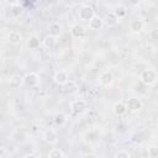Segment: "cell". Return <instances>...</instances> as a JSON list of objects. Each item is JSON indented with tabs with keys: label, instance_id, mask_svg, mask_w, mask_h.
I'll return each mask as SVG.
<instances>
[{
	"label": "cell",
	"instance_id": "obj_1",
	"mask_svg": "<svg viewBox=\"0 0 158 158\" xmlns=\"http://www.w3.org/2000/svg\"><path fill=\"white\" fill-rule=\"evenodd\" d=\"M158 79V75L154 69H144L139 73V80L144 85H153Z\"/></svg>",
	"mask_w": 158,
	"mask_h": 158
},
{
	"label": "cell",
	"instance_id": "obj_2",
	"mask_svg": "<svg viewBox=\"0 0 158 158\" xmlns=\"http://www.w3.org/2000/svg\"><path fill=\"white\" fill-rule=\"evenodd\" d=\"M88 109V104L84 99H75L70 102V111L74 115H81L86 111Z\"/></svg>",
	"mask_w": 158,
	"mask_h": 158
},
{
	"label": "cell",
	"instance_id": "obj_3",
	"mask_svg": "<svg viewBox=\"0 0 158 158\" xmlns=\"http://www.w3.org/2000/svg\"><path fill=\"white\" fill-rule=\"evenodd\" d=\"M78 16H79V19L81 21H90L95 16V12H94V9L90 5H83L79 9Z\"/></svg>",
	"mask_w": 158,
	"mask_h": 158
},
{
	"label": "cell",
	"instance_id": "obj_4",
	"mask_svg": "<svg viewBox=\"0 0 158 158\" xmlns=\"http://www.w3.org/2000/svg\"><path fill=\"white\" fill-rule=\"evenodd\" d=\"M38 83H40V77H38L37 73H35V72H28V73L25 74V77H23V85H26V86H28V88H33V86H36Z\"/></svg>",
	"mask_w": 158,
	"mask_h": 158
},
{
	"label": "cell",
	"instance_id": "obj_5",
	"mask_svg": "<svg viewBox=\"0 0 158 158\" xmlns=\"http://www.w3.org/2000/svg\"><path fill=\"white\" fill-rule=\"evenodd\" d=\"M99 83L105 86V88H109L114 84V75L110 70H104L101 72V74L99 75Z\"/></svg>",
	"mask_w": 158,
	"mask_h": 158
},
{
	"label": "cell",
	"instance_id": "obj_6",
	"mask_svg": "<svg viewBox=\"0 0 158 158\" xmlns=\"http://www.w3.org/2000/svg\"><path fill=\"white\" fill-rule=\"evenodd\" d=\"M126 105H127V110H128V111H131V112H138V111L142 109L143 102H142L141 99H138V98H130V99L127 100Z\"/></svg>",
	"mask_w": 158,
	"mask_h": 158
},
{
	"label": "cell",
	"instance_id": "obj_7",
	"mask_svg": "<svg viewBox=\"0 0 158 158\" xmlns=\"http://www.w3.org/2000/svg\"><path fill=\"white\" fill-rule=\"evenodd\" d=\"M42 138H43V141H44L46 143H48V144H54V143H57V141H58V133H57V131H54L53 128H48V130H46V131L43 132Z\"/></svg>",
	"mask_w": 158,
	"mask_h": 158
},
{
	"label": "cell",
	"instance_id": "obj_8",
	"mask_svg": "<svg viewBox=\"0 0 158 158\" xmlns=\"http://www.w3.org/2000/svg\"><path fill=\"white\" fill-rule=\"evenodd\" d=\"M53 80L56 84L58 85H64L68 80H69V75L65 70H57L53 75Z\"/></svg>",
	"mask_w": 158,
	"mask_h": 158
},
{
	"label": "cell",
	"instance_id": "obj_9",
	"mask_svg": "<svg viewBox=\"0 0 158 158\" xmlns=\"http://www.w3.org/2000/svg\"><path fill=\"white\" fill-rule=\"evenodd\" d=\"M70 35L74 38H83L85 36V27L79 23H74L70 27Z\"/></svg>",
	"mask_w": 158,
	"mask_h": 158
},
{
	"label": "cell",
	"instance_id": "obj_10",
	"mask_svg": "<svg viewBox=\"0 0 158 158\" xmlns=\"http://www.w3.org/2000/svg\"><path fill=\"white\" fill-rule=\"evenodd\" d=\"M104 25H105L104 19H101L100 16H96V15L89 21V27H90V30H93V31H99V30H101Z\"/></svg>",
	"mask_w": 158,
	"mask_h": 158
},
{
	"label": "cell",
	"instance_id": "obj_11",
	"mask_svg": "<svg viewBox=\"0 0 158 158\" xmlns=\"http://www.w3.org/2000/svg\"><path fill=\"white\" fill-rule=\"evenodd\" d=\"M118 20H120V19L116 16V14H115L114 11L107 12L106 16L104 17V22H105V25H106L107 27H115V26L118 23Z\"/></svg>",
	"mask_w": 158,
	"mask_h": 158
},
{
	"label": "cell",
	"instance_id": "obj_12",
	"mask_svg": "<svg viewBox=\"0 0 158 158\" xmlns=\"http://www.w3.org/2000/svg\"><path fill=\"white\" fill-rule=\"evenodd\" d=\"M7 42L10 44H20L22 42V35L17 31H10L7 33Z\"/></svg>",
	"mask_w": 158,
	"mask_h": 158
},
{
	"label": "cell",
	"instance_id": "obj_13",
	"mask_svg": "<svg viewBox=\"0 0 158 158\" xmlns=\"http://www.w3.org/2000/svg\"><path fill=\"white\" fill-rule=\"evenodd\" d=\"M126 111H127V105L123 101H116L112 106V112L116 116H122L126 114Z\"/></svg>",
	"mask_w": 158,
	"mask_h": 158
},
{
	"label": "cell",
	"instance_id": "obj_14",
	"mask_svg": "<svg viewBox=\"0 0 158 158\" xmlns=\"http://www.w3.org/2000/svg\"><path fill=\"white\" fill-rule=\"evenodd\" d=\"M143 28H144V22L142 20H139V19L132 20L131 23H130V30L133 33H138V32L143 31Z\"/></svg>",
	"mask_w": 158,
	"mask_h": 158
},
{
	"label": "cell",
	"instance_id": "obj_15",
	"mask_svg": "<svg viewBox=\"0 0 158 158\" xmlns=\"http://www.w3.org/2000/svg\"><path fill=\"white\" fill-rule=\"evenodd\" d=\"M22 84H23V77L12 75V77L9 79V86H10L11 89H19Z\"/></svg>",
	"mask_w": 158,
	"mask_h": 158
},
{
	"label": "cell",
	"instance_id": "obj_16",
	"mask_svg": "<svg viewBox=\"0 0 158 158\" xmlns=\"http://www.w3.org/2000/svg\"><path fill=\"white\" fill-rule=\"evenodd\" d=\"M60 33H62V26L58 22H52L48 27V35L53 37H59Z\"/></svg>",
	"mask_w": 158,
	"mask_h": 158
},
{
	"label": "cell",
	"instance_id": "obj_17",
	"mask_svg": "<svg viewBox=\"0 0 158 158\" xmlns=\"http://www.w3.org/2000/svg\"><path fill=\"white\" fill-rule=\"evenodd\" d=\"M27 47L28 49H37L40 47V38L37 36H31L27 40Z\"/></svg>",
	"mask_w": 158,
	"mask_h": 158
},
{
	"label": "cell",
	"instance_id": "obj_18",
	"mask_svg": "<svg viewBox=\"0 0 158 158\" xmlns=\"http://www.w3.org/2000/svg\"><path fill=\"white\" fill-rule=\"evenodd\" d=\"M42 43H43V46H44L46 48H52V47L56 44V37L48 35V36H46V37L42 40Z\"/></svg>",
	"mask_w": 158,
	"mask_h": 158
},
{
	"label": "cell",
	"instance_id": "obj_19",
	"mask_svg": "<svg viewBox=\"0 0 158 158\" xmlns=\"http://www.w3.org/2000/svg\"><path fill=\"white\" fill-rule=\"evenodd\" d=\"M65 153L60 149V148H52L49 152H48V157L49 158H62L64 157Z\"/></svg>",
	"mask_w": 158,
	"mask_h": 158
},
{
	"label": "cell",
	"instance_id": "obj_20",
	"mask_svg": "<svg viewBox=\"0 0 158 158\" xmlns=\"http://www.w3.org/2000/svg\"><path fill=\"white\" fill-rule=\"evenodd\" d=\"M63 86V90L65 91V93H74L75 90H77V84L74 83V81H72V80H68L64 85H62Z\"/></svg>",
	"mask_w": 158,
	"mask_h": 158
},
{
	"label": "cell",
	"instance_id": "obj_21",
	"mask_svg": "<svg viewBox=\"0 0 158 158\" xmlns=\"http://www.w3.org/2000/svg\"><path fill=\"white\" fill-rule=\"evenodd\" d=\"M54 123L57 125V126H63L65 122H67V116L64 115V114H62V112H59V114H57L56 116H54Z\"/></svg>",
	"mask_w": 158,
	"mask_h": 158
},
{
	"label": "cell",
	"instance_id": "obj_22",
	"mask_svg": "<svg viewBox=\"0 0 158 158\" xmlns=\"http://www.w3.org/2000/svg\"><path fill=\"white\" fill-rule=\"evenodd\" d=\"M114 12L116 14V16H117L118 19H123V17L127 15V10H126V7H125V6H122V5L116 6V7H115V10H114Z\"/></svg>",
	"mask_w": 158,
	"mask_h": 158
},
{
	"label": "cell",
	"instance_id": "obj_23",
	"mask_svg": "<svg viewBox=\"0 0 158 158\" xmlns=\"http://www.w3.org/2000/svg\"><path fill=\"white\" fill-rule=\"evenodd\" d=\"M22 12H23V7H22L20 4H15V5L11 6V14H12L14 16L19 17V16L22 15Z\"/></svg>",
	"mask_w": 158,
	"mask_h": 158
},
{
	"label": "cell",
	"instance_id": "obj_24",
	"mask_svg": "<svg viewBox=\"0 0 158 158\" xmlns=\"http://www.w3.org/2000/svg\"><path fill=\"white\" fill-rule=\"evenodd\" d=\"M117 54H118V57H120L121 59H126V58L128 57V49L125 48V47H121V48H118Z\"/></svg>",
	"mask_w": 158,
	"mask_h": 158
},
{
	"label": "cell",
	"instance_id": "obj_25",
	"mask_svg": "<svg viewBox=\"0 0 158 158\" xmlns=\"http://www.w3.org/2000/svg\"><path fill=\"white\" fill-rule=\"evenodd\" d=\"M84 138H85V141L86 142H94L95 141V138H96V135H95V132H93V131H89V132H86L85 135H84Z\"/></svg>",
	"mask_w": 158,
	"mask_h": 158
},
{
	"label": "cell",
	"instance_id": "obj_26",
	"mask_svg": "<svg viewBox=\"0 0 158 158\" xmlns=\"http://www.w3.org/2000/svg\"><path fill=\"white\" fill-rule=\"evenodd\" d=\"M148 153H149V157H153V158L158 157V147L157 146H151L148 148Z\"/></svg>",
	"mask_w": 158,
	"mask_h": 158
},
{
	"label": "cell",
	"instance_id": "obj_27",
	"mask_svg": "<svg viewBox=\"0 0 158 158\" xmlns=\"http://www.w3.org/2000/svg\"><path fill=\"white\" fill-rule=\"evenodd\" d=\"M115 156H116L117 158H130V157H131V154H130L127 151H125V149H121V151L116 152Z\"/></svg>",
	"mask_w": 158,
	"mask_h": 158
},
{
	"label": "cell",
	"instance_id": "obj_28",
	"mask_svg": "<svg viewBox=\"0 0 158 158\" xmlns=\"http://www.w3.org/2000/svg\"><path fill=\"white\" fill-rule=\"evenodd\" d=\"M149 37L153 40V41H158V27H154L149 31Z\"/></svg>",
	"mask_w": 158,
	"mask_h": 158
},
{
	"label": "cell",
	"instance_id": "obj_29",
	"mask_svg": "<svg viewBox=\"0 0 158 158\" xmlns=\"http://www.w3.org/2000/svg\"><path fill=\"white\" fill-rule=\"evenodd\" d=\"M132 142H135V143H141L142 142V135L141 133H138V132H136L135 135H132Z\"/></svg>",
	"mask_w": 158,
	"mask_h": 158
},
{
	"label": "cell",
	"instance_id": "obj_30",
	"mask_svg": "<svg viewBox=\"0 0 158 158\" xmlns=\"http://www.w3.org/2000/svg\"><path fill=\"white\" fill-rule=\"evenodd\" d=\"M128 4L131 6H138L141 4V0H128Z\"/></svg>",
	"mask_w": 158,
	"mask_h": 158
},
{
	"label": "cell",
	"instance_id": "obj_31",
	"mask_svg": "<svg viewBox=\"0 0 158 158\" xmlns=\"http://www.w3.org/2000/svg\"><path fill=\"white\" fill-rule=\"evenodd\" d=\"M22 157H23V158H37L38 156H37L36 153H26V154H23Z\"/></svg>",
	"mask_w": 158,
	"mask_h": 158
},
{
	"label": "cell",
	"instance_id": "obj_32",
	"mask_svg": "<svg viewBox=\"0 0 158 158\" xmlns=\"http://www.w3.org/2000/svg\"><path fill=\"white\" fill-rule=\"evenodd\" d=\"M5 153H6V148L4 146H1V148H0V158H4Z\"/></svg>",
	"mask_w": 158,
	"mask_h": 158
},
{
	"label": "cell",
	"instance_id": "obj_33",
	"mask_svg": "<svg viewBox=\"0 0 158 158\" xmlns=\"http://www.w3.org/2000/svg\"><path fill=\"white\" fill-rule=\"evenodd\" d=\"M5 2H6L7 5H10V6H12V5H15V4H17V0H5Z\"/></svg>",
	"mask_w": 158,
	"mask_h": 158
},
{
	"label": "cell",
	"instance_id": "obj_34",
	"mask_svg": "<svg viewBox=\"0 0 158 158\" xmlns=\"http://www.w3.org/2000/svg\"><path fill=\"white\" fill-rule=\"evenodd\" d=\"M37 128H38L37 126H32V127H31V131H32L33 133H36V132H37Z\"/></svg>",
	"mask_w": 158,
	"mask_h": 158
}]
</instances>
